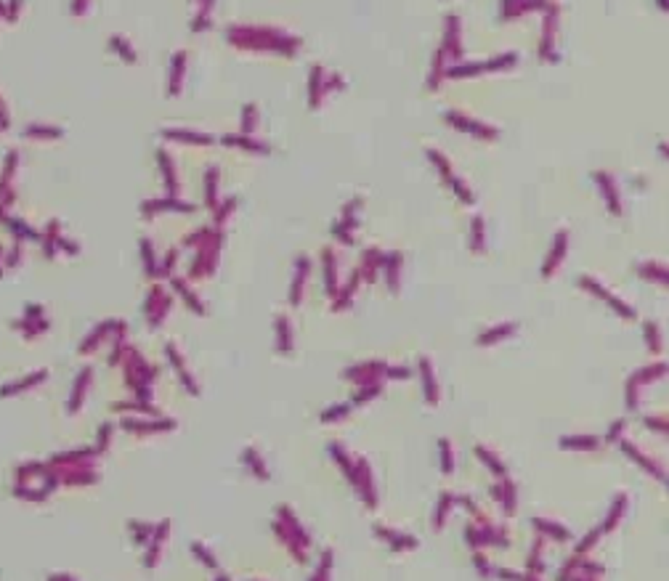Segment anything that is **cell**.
Here are the masks:
<instances>
[{"label":"cell","instance_id":"obj_1","mask_svg":"<svg viewBox=\"0 0 669 581\" xmlns=\"http://www.w3.org/2000/svg\"><path fill=\"white\" fill-rule=\"evenodd\" d=\"M231 40L234 45L247 48L250 43H255L253 48H271V51H282V54H295L297 40H287L279 32L271 30H253V27H244V30H231Z\"/></svg>","mask_w":669,"mask_h":581},{"label":"cell","instance_id":"obj_2","mask_svg":"<svg viewBox=\"0 0 669 581\" xmlns=\"http://www.w3.org/2000/svg\"><path fill=\"white\" fill-rule=\"evenodd\" d=\"M427 157H430V160L438 165V170H441V175L446 178V184L452 186V191H454V194H457L463 202H467V205H470V202H473V194H470V191H467V186H465V184L457 178V175H454V173H452V168H449V162H446L444 157H441L438 151H433V149H427Z\"/></svg>","mask_w":669,"mask_h":581},{"label":"cell","instance_id":"obj_3","mask_svg":"<svg viewBox=\"0 0 669 581\" xmlns=\"http://www.w3.org/2000/svg\"><path fill=\"white\" fill-rule=\"evenodd\" d=\"M446 120H449L454 128H460V131H465V133H473V135H478V138H497V131H494V128L481 125V122H476V120H470V117H465V114L446 112Z\"/></svg>","mask_w":669,"mask_h":581},{"label":"cell","instance_id":"obj_4","mask_svg":"<svg viewBox=\"0 0 669 581\" xmlns=\"http://www.w3.org/2000/svg\"><path fill=\"white\" fill-rule=\"evenodd\" d=\"M595 178H597V184H600V188H603V197L608 199L611 212L613 215H622V202H619V197H616V184H613V178L608 175V173H597Z\"/></svg>","mask_w":669,"mask_h":581},{"label":"cell","instance_id":"obj_5","mask_svg":"<svg viewBox=\"0 0 669 581\" xmlns=\"http://www.w3.org/2000/svg\"><path fill=\"white\" fill-rule=\"evenodd\" d=\"M566 247H569V234H566V231H558L555 247H553V252H550V261H547V265H544V276H550V274H553V268H555V265H560V261H563V252H566Z\"/></svg>","mask_w":669,"mask_h":581},{"label":"cell","instance_id":"obj_6","mask_svg":"<svg viewBox=\"0 0 669 581\" xmlns=\"http://www.w3.org/2000/svg\"><path fill=\"white\" fill-rule=\"evenodd\" d=\"M640 274H653L650 279L667 281V268H661V265H656V263H646V265H640Z\"/></svg>","mask_w":669,"mask_h":581},{"label":"cell","instance_id":"obj_7","mask_svg":"<svg viewBox=\"0 0 669 581\" xmlns=\"http://www.w3.org/2000/svg\"><path fill=\"white\" fill-rule=\"evenodd\" d=\"M321 77H324V72L316 67L314 72H311V104H319V88H321Z\"/></svg>","mask_w":669,"mask_h":581},{"label":"cell","instance_id":"obj_8","mask_svg":"<svg viewBox=\"0 0 669 581\" xmlns=\"http://www.w3.org/2000/svg\"><path fill=\"white\" fill-rule=\"evenodd\" d=\"M324 263H327V284H330V292H334V255H332V250H324Z\"/></svg>","mask_w":669,"mask_h":581},{"label":"cell","instance_id":"obj_9","mask_svg":"<svg viewBox=\"0 0 669 581\" xmlns=\"http://www.w3.org/2000/svg\"><path fill=\"white\" fill-rule=\"evenodd\" d=\"M473 237H476L473 250H483V221L481 218H473Z\"/></svg>","mask_w":669,"mask_h":581}]
</instances>
